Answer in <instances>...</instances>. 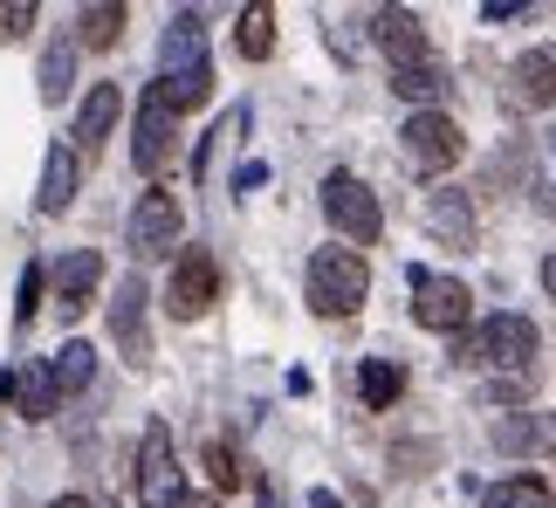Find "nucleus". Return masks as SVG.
I'll use <instances>...</instances> for the list:
<instances>
[{"label": "nucleus", "mask_w": 556, "mask_h": 508, "mask_svg": "<svg viewBox=\"0 0 556 508\" xmlns=\"http://www.w3.org/2000/svg\"><path fill=\"white\" fill-rule=\"evenodd\" d=\"M117 117H124V90L117 82H97V90L83 97V111H76V158H97Z\"/></svg>", "instance_id": "14"}, {"label": "nucleus", "mask_w": 556, "mask_h": 508, "mask_svg": "<svg viewBox=\"0 0 556 508\" xmlns=\"http://www.w3.org/2000/svg\"><path fill=\"white\" fill-rule=\"evenodd\" d=\"M309 508H344V501H337L330 488H316V495H309Z\"/></svg>", "instance_id": "31"}, {"label": "nucleus", "mask_w": 556, "mask_h": 508, "mask_svg": "<svg viewBox=\"0 0 556 508\" xmlns=\"http://www.w3.org/2000/svg\"><path fill=\"white\" fill-rule=\"evenodd\" d=\"M28 21H35V8H0V41L28 35Z\"/></svg>", "instance_id": "30"}, {"label": "nucleus", "mask_w": 556, "mask_h": 508, "mask_svg": "<svg viewBox=\"0 0 556 508\" xmlns=\"http://www.w3.org/2000/svg\"><path fill=\"white\" fill-rule=\"evenodd\" d=\"M76 144L70 138H55L49 144V158H41V193H35V206L41 214H70V200H76Z\"/></svg>", "instance_id": "16"}, {"label": "nucleus", "mask_w": 556, "mask_h": 508, "mask_svg": "<svg viewBox=\"0 0 556 508\" xmlns=\"http://www.w3.org/2000/svg\"><path fill=\"white\" fill-rule=\"evenodd\" d=\"M213 303H220V268H213L206 247H186L173 262V282H165V309H173L179 323H200Z\"/></svg>", "instance_id": "7"}, {"label": "nucleus", "mask_w": 556, "mask_h": 508, "mask_svg": "<svg viewBox=\"0 0 556 508\" xmlns=\"http://www.w3.org/2000/svg\"><path fill=\"white\" fill-rule=\"evenodd\" d=\"M76 49L83 41L76 35H55L49 41V55H41V103H70V90H76Z\"/></svg>", "instance_id": "17"}, {"label": "nucleus", "mask_w": 556, "mask_h": 508, "mask_svg": "<svg viewBox=\"0 0 556 508\" xmlns=\"http://www.w3.org/2000/svg\"><path fill=\"white\" fill-rule=\"evenodd\" d=\"M543 289L556 295V254H549V262H543Z\"/></svg>", "instance_id": "32"}, {"label": "nucleus", "mask_w": 556, "mask_h": 508, "mask_svg": "<svg viewBox=\"0 0 556 508\" xmlns=\"http://www.w3.org/2000/svg\"><path fill=\"white\" fill-rule=\"evenodd\" d=\"M324 214L351 247H378V234H384V206L357 173H330L324 179Z\"/></svg>", "instance_id": "3"}, {"label": "nucleus", "mask_w": 556, "mask_h": 508, "mask_svg": "<svg viewBox=\"0 0 556 508\" xmlns=\"http://www.w3.org/2000/svg\"><path fill=\"white\" fill-rule=\"evenodd\" d=\"M152 97L165 103L173 117H186V111H200V103L213 97V69H186V76H165V82H152Z\"/></svg>", "instance_id": "20"}, {"label": "nucleus", "mask_w": 556, "mask_h": 508, "mask_svg": "<svg viewBox=\"0 0 556 508\" xmlns=\"http://www.w3.org/2000/svg\"><path fill=\"white\" fill-rule=\"evenodd\" d=\"M124 21H131V8H124V0H97V8H83L76 14V41H83V49H111V41L124 35Z\"/></svg>", "instance_id": "21"}, {"label": "nucleus", "mask_w": 556, "mask_h": 508, "mask_svg": "<svg viewBox=\"0 0 556 508\" xmlns=\"http://www.w3.org/2000/svg\"><path fill=\"white\" fill-rule=\"evenodd\" d=\"M186 69H206V28L200 14H173V28L159 41V82L165 76H186Z\"/></svg>", "instance_id": "15"}, {"label": "nucleus", "mask_w": 556, "mask_h": 508, "mask_svg": "<svg viewBox=\"0 0 556 508\" xmlns=\"http://www.w3.org/2000/svg\"><path fill=\"white\" fill-rule=\"evenodd\" d=\"M481 508H556V495L543 488L536 474H516V481H495V488H488V501Z\"/></svg>", "instance_id": "25"}, {"label": "nucleus", "mask_w": 556, "mask_h": 508, "mask_svg": "<svg viewBox=\"0 0 556 508\" xmlns=\"http://www.w3.org/2000/svg\"><path fill=\"white\" fill-rule=\"evenodd\" d=\"M49 508H90V501H83V495H62V501H49Z\"/></svg>", "instance_id": "34"}, {"label": "nucleus", "mask_w": 556, "mask_h": 508, "mask_svg": "<svg viewBox=\"0 0 556 508\" xmlns=\"http://www.w3.org/2000/svg\"><path fill=\"white\" fill-rule=\"evenodd\" d=\"M371 28H378V49L392 55V76H399V69H419V62H433V49H426V21H419L413 8H378Z\"/></svg>", "instance_id": "10"}, {"label": "nucleus", "mask_w": 556, "mask_h": 508, "mask_svg": "<svg viewBox=\"0 0 556 508\" xmlns=\"http://www.w3.org/2000/svg\"><path fill=\"white\" fill-rule=\"evenodd\" d=\"M262 508H282V495H275V488H268V481H262Z\"/></svg>", "instance_id": "33"}, {"label": "nucleus", "mask_w": 556, "mask_h": 508, "mask_svg": "<svg viewBox=\"0 0 556 508\" xmlns=\"http://www.w3.org/2000/svg\"><path fill=\"white\" fill-rule=\"evenodd\" d=\"M49 378H55V398H76V392L97 378V351L83 344V336H70V344L49 357Z\"/></svg>", "instance_id": "18"}, {"label": "nucleus", "mask_w": 556, "mask_h": 508, "mask_svg": "<svg viewBox=\"0 0 556 508\" xmlns=\"http://www.w3.org/2000/svg\"><path fill=\"white\" fill-rule=\"evenodd\" d=\"M97 282H103V254H97V247H70V254L55 262V309L76 323V316L97 303Z\"/></svg>", "instance_id": "11"}, {"label": "nucleus", "mask_w": 556, "mask_h": 508, "mask_svg": "<svg viewBox=\"0 0 556 508\" xmlns=\"http://www.w3.org/2000/svg\"><path fill=\"white\" fill-rule=\"evenodd\" d=\"M138 144H131V158H138V173H165L173 165V152H179V117L165 111V103L144 90V103H138V131H131Z\"/></svg>", "instance_id": "9"}, {"label": "nucleus", "mask_w": 556, "mask_h": 508, "mask_svg": "<svg viewBox=\"0 0 556 508\" xmlns=\"http://www.w3.org/2000/svg\"><path fill=\"white\" fill-rule=\"evenodd\" d=\"M186 508H213V501H186Z\"/></svg>", "instance_id": "35"}, {"label": "nucleus", "mask_w": 556, "mask_h": 508, "mask_svg": "<svg viewBox=\"0 0 556 508\" xmlns=\"http://www.w3.org/2000/svg\"><path fill=\"white\" fill-rule=\"evenodd\" d=\"M426 234L440 247H475V200L460 193V186H440V193H426Z\"/></svg>", "instance_id": "13"}, {"label": "nucleus", "mask_w": 556, "mask_h": 508, "mask_svg": "<svg viewBox=\"0 0 556 508\" xmlns=\"http://www.w3.org/2000/svg\"><path fill=\"white\" fill-rule=\"evenodd\" d=\"M536 351H543V336L529 316L516 309H502V316H488V323L467 336V344L454 351L460 365H488V371H508V378H529V365H536Z\"/></svg>", "instance_id": "2"}, {"label": "nucleus", "mask_w": 556, "mask_h": 508, "mask_svg": "<svg viewBox=\"0 0 556 508\" xmlns=\"http://www.w3.org/2000/svg\"><path fill=\"white\" fill-rule=\"evenodd\" d=\"M233 49H241L248 62H268V55H275V8H241Z\"/></svg>", "instance_id": "24"}, {"label": "nucleus", "mask_w": 556, "mask_h": 508, "mask_svg": "<svg viewBox=\"0 0 556 508\" xmlns=\"http://www.w3.org/2000/svg\"><path fill=\"white\" fill-rule=\"evenodd\" d=\"M186 234V214H179V200L165 193V186H152L138 206H131V254L138 262H159V254H173Z\"/></svg>", "instance_id": "8"}, {"label": "nucleus", "mask_w": 556, "mask_h": 508, "mask_svg": "<svg viewBox=\"0 0 556 508\" xmlns=\"http://www.w3.org/2000/svg\"><path fill=\"white\" fill-rule=\"evenodd\" d=\"M41 282H49V268H41V262L21 268V295H14V323H21V330H28L35 309H41Z\"/></svg>", "instance_id": "29"}, {"label": "nucleus", "mask_w": 556, "mask_h": 508, "mask_svg": "<svg viewBox=\"0 0 556 508\" xmlns=\"http://www.w3.org/2000/svg\"><path fill=\"white\" fill-rule=\"evenodd\" d=\"M399 152H405V165L413 173H446V165H460V152H467V138H460V124L446 117V111H413L405 117V131H399Z\"/></svg>", "instance_id": "4"}, {"label": "nucleus", "mask_w": 556, "mask_h": 508, "mask_svg": "<svg viewBox=\"0 0 556 508\" xmlns=\"http://www.w3.org/2000/svg\"><path fill=\"white\" fill-rule=\"evenodd\" d=\"M392 90H399V97H413V103H433V97L446 90V69H440V62H419V69H399V76H392Z\"/></svg>", "instance_id": "27"}, {"label": "nucleus", "mask_w": 556, "mask_h": 508, "mask_svg": "<svg viewBox=\"0 0 556 508\" xmlns=\"http://www.w3.org/2000/svg\"><path fill=\"white\" fill-rule=\"evenodd\" d=\"M495 440L508 454H529V447H556V419H508V427H495Z\"/></svg>", "instance_id": "26"}, {"label": "nucleus", "mask_w": 556, "mask_h": 508, "mask_svg": "<svg viewBox=\"0 0 556 508\" xmlns=\"http://www.w3.org/2000/svg\"><path fill=\"white\" fill-rule=\"evenodd\" d=\"M467 316H475V289L454 282V275H426L413 268V323L419 330H467Z\"/></svg>", "instance_id": "6"}, {"label": "nucleus", "mask_w": 556, "mask_h": 508, "mask_svg": "<svg viewBox=\"0 0 556 508\" xmlns=\"http://www.w3.org/2000/svg\"><path fill=\"white\" fill-rule=\"evenodd\" d=\"M303 289H309V309L316 316H357V309H365V295H371V268H365V254H357V247H316Z\"/></svg>", "instance_id": "1"}, {"label": "nucleus", "mask_w": 556, "mask_h": 508, "mask_svg": "<svg viewBox=\"0 0 556 508\" xmlns=\"http://www.w3.org/2000/svg\"><path fill=\"white\" fill-rule=\"evenodd\" d=\"M144 303H152V295H144V282H138V275H124V282H117V295H111V336H117V351L131 357V365H144V357H152Z\"/></svg>", "instance_id": "12"}, {"label": "nucleus", "mask_w": 556, "mask_h": 508, "mask_svg": "<svg viewBox=\"0 0 556 508\" xmlns=\"http://www.w3.org/2000/svg\"><path fill=\"white\" fill-rule=\"evenodd\" d=\"M206 481H213V488H241V481H248V468H241V454H233L227 447V440H213V447H206Z\"/></svg>", "instance_id": "28"}, {"label": "nucleus", "mask_w": 556, "mask_h": 508, "mask_svg": "<svg viewBox=\"0 0 556 508\" xmlns=\"http://www.w3.org/2000/svg\"><path fill=\"white\" fill-rule=\"evenodd\" d=\"M357 392H365V406L371 412H384L392 398L405 392V371L392 365V357H365V371H357Z\"/></svg>", "instance_id": "23"}, {"label": "nucleus", "mask_w": 556, "mask_h": 508, "mask_svg": "<svg viewBox=\"0 0 556 508\" xmlns=\"http://www.w3.org/2000/svg\"><path fill=\"white\" fill-rule=\"evenodd\" d=\"M14 392H21V419H49V412L62 406V398H55V378H49V365H41V357H35L28 371H14Z\"/></svg>", "instance_id": "22"}, {"label": "nucleus", "mask_w": 556, "mask_h": 508, "mask_svg": "<svg viewBox=\"0 0 556 508\" xmlns=\"http://www.w3.org/2000/svg\"><path fill=\"white\" fill-rule=\"evenodd\" d=\"M138 501L144 508H186V468L173 454V433L165 427H144V447H138Z\"/></svg>", "instance_id": "5"}, {"label": "nucleus", "mask_w": 556, "mask_h": 508, "mask_svg": "<svg viewBox=\"0 0 556 508\" xmlns=\"http://www.w3.org/2000/svg\"><path fill=\"white\" fill-rule=\"evenodd\" d=\"M516 97L522 103H556V49H529L522 62H516Z\"/></svg>", "instance_id": "19"}]
</instances>
